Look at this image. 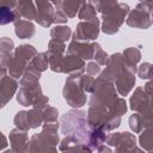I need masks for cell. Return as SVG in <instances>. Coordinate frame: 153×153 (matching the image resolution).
Returning a JSON list of instances; mask_svg holds the SVG:
<instances>
[{"instance_id": "obj_1", "label": "cell", "mask_w": 153, "mask_h": 153, "mask_svg": "<svg viewBox=\"0 0 153 153\" xmlns=\"http://www.w3.org/2000/svg\"><path fill=\"white\" fill-rule=\"evenodd\" d=\"M124 98L117 96L114 82L98 76L91 94L87 112V122L91 128H99L105 131L120 127L121 116L127 111Z\"/></svg>"}, {"instance_id": "obj_2", "label": "cell", "mask_w": 153, "mask_h": 153, "mask_svg": "<svg viewBox=\"0 0 153 153\" xmlns=\"http://www.w3.org/2000/svg\"><path fill=\"white\" fill-rule=\"evenodd\" d=\"M41 73L27 68L20 79V88L17 93V102L24 106H32L42 110L48 105L49 98L42 93L39 86Z\"/></svg>"}, {"instance_id": "obj_3", "label": "cell", "mask_w": 153, "mask_h": 153, "mask_svg": "<svg viewBox=\"0 0 153 153\" xmlns=\"http://www.w3.org/2000/svg\"><path fill=\"white\" fill-rule=\"evenodd\" d=\"M94 10L103 16L102 31L108 35H114L118 31L124 23L126 17L130 12V8L124 2L118 1H91Z\"/></svg>"}, {"instance_id": "obj_4", "label": "cell", "mask_w": 153, "mask_h": 153, "mask_svg": "<svg viewBox=\"0 0 153 153\" xmlns=\"http://www.w3.org/2000/svg\"><path fill=\"white\" fill-rule=\"evenodd\" d=\"M61 131L66 136H73L84 145H88L93 128L87 122V115L82 110H71L61 117Z\"/></svg>"}, {"instance_id": "obj_5", "label": "cell", "mask_w": 153, "mask_h": 153, "mask_svg": "<svg viewBox=\"0 0 153 153\" xmlns=\"http://www.w3.org/2000/svg\"><path fill=\"white\" fill-rule=\"evenodd\" d=\"M129 103L130 109L140 115L143 129L153 128V105L149 94L142 87H137L130 97Z\"/></svg>"}, {"instance_id": "obj_6", "label": "cell", "mask_w": 153, "mask_h": 153, "mask_svg": "<svg viewBox=\"0 0 153 153\" xmlns=\"http://www.w3.org/2000/svg\"><path fill=\"white\" fill-rule=\"evenodd\" d=\"M36 55L37 50L30 44H22L16 48L8 68V74L14 79H19L20 76H23Z\"/></svg>"}, {"instance_id": "obj_7", "label": "cell", "mask_w": 153, "mask_h": 153, "mask_svg": "<svg viewBox=\"0 0 153 153\" xmlns=\"http://www.w3.org/2000/svg\"><path fill=\"white\" fill-rule=\"evenodd\" d=\"M57 133L42 130V133L32 135L29 145V153H57Z\"/></svg>"}, {"instance_id": "obj_8", "label": "cell", "mask_w": 153, "mask_h": 153, "mask_svg": "<svg viewBox=\"0 0 153 153\" xmlns=\"http://www.w3.org/2000/svg\"><path fill=\"white\" fill-rule=\"evenodd\" d=\"M63 98L72 108H81L86 104V92L80 85L79 76H68L63 87Z\"/></svg>"}, {"instance_id": "obj_9", "label": "cell", "mask_w": 153, "mask_h": 153, "mask_svg": "<svg viewBox=\"0 0 153 153\" xmlns=\"http://www.w3.org/2000/svg\"><path fill=\"white\" fill-rule=\"evenodd\" d=\"M106 143L110 147H115V152L117 153H135L139 148L136 146V139L133 134L124 133H114L108 135Z\"/></svg>"}, {"instance_id": "obj_10", "label": "cell", "mask_w": 153, "mask_h": 153, "mask_svg": "<svg viewBox=\"0 0 153 153\" xmlns=\"http://www.w3.org/2000/svg\"><path fill=\"white\" fill-rule=\"evenodd\" d=\"M99 35V19L96 18L92 22H80L73 35V39L78 42L93 41Z\"/></svg>"}, {"instance_id": "obj_11", "label": "cell", "mask_w": 153, "mask_h": 153, "mask_svg": "<svg viewBox=\"0 0 153 153\" xmlns=\"http://www.w3.org/2000/svg\"><path fill=\"white\" fill-rule=\"evenodd\" d=\"M135 85V74L124 65L117 73L115 79V86L120 96H127Z\"/></svg>"}, {"instance_id": "obj_12", "label": "cell", "mask_w": 153, "mask_h": 153, "mask_svg": "<svg viewBox=\"0 0 153 153\" xmlns=\"http://www.w3.org/2000/svg\"><path fill=\"white\" fill-rule=\"evenodd\" d=\"M126 23H127V25H129L131 27L146 30L152 25L151 13L147 12L146 10L141 8L140 6H136L134 10H130V12L128 13Z\"/></svg>"}, {"instance_id": "obj_13", "label": "cell", "mask_w": 153, "mask_h": 153, "mask_svg": "<svg viewBox=\"0 0 153 153\" xmlns=\"http://www.w3.org/2000/svg\"><path fill=\"white\" fill-rule=\"evenodd\" d=\"M35 4H36V7H37L36 22L39 25H42L44 27H48L53 23H55L56 8L54 7L53 2H49V1H37Z\"/></svg>"}, {"instance_id": "obj_14", "label": "cell", "mask_w": 153, "mask_h": 153, "mask_svg": "<svg viewBox=\"0 0 153 153\" xmlns=\"http://www.w3.org/2000/svg\"><path fill=\"white\" fill-rule=\"evenodd\" d=\"M85 62L82 59L75 55H66L62 61L61 73H67L69 76H80L85 71Z\"/></svg>"}, {"instance_id": "obj_15", "label": "cell", "mask_w": 153, "mask_h": 153, "mask_svg": "<svg viewBox=\"0 0 153 153\" xmlns=\"http://www.w3.org/2000/svg\"><path fill=\"white\" fill-rule=\"evenodd\" d=\"M94 49H96V43L78 42L73 39L67 48V53L71 55H75L82 60H91L94 56Z\"/></svg>"}, {"instance_id": "obj_16", "label": "cell", "mask_w": 153, "mask_h": 153, "mask_svg": "<svg viewBox=\"0 0 153 153\" xmlns=\"http://www.w3.org/2000/svg\"><path fill=\"white\" fill-rule=\"evenodd\" d=\"M8 139L11 142V149H13L16 153H29L30 141H29L27 131L14 128L11 130Z\"/></svg>"}, {"instance_id": "obj_17", "label": "cell", "mask_w": 153, "mask_h": 153, "mask_svg": "<svg viewBox=\"0 0 153 153\" xmlns=\"http://www.w3.org/2000/svg\"><path fill=\"white\" fill-rule=\"evenodd\" d=\"M18 88V82L11 75H5L0 81V98H1V108H4L13 97Z\"/></svg>"}, {"instance_id": "obj_18", "label": "cell", "mask_w": 153, "mask_h": 153, "mask_svg": "<svg viewBox=\"0 0 153 153\" xmlns=\"http://www.w3.org/2000/svg\"><path fill=\"white\" fill-rule=\"evenodd\" d=\"M18 19H20L22 17L26 18V20H36L37 17V7L36 4L32 1H18L16 8H14Z\"/></svg>"}, {"instance_id": "obj_19", "label": "cell", "mask_w": 153, "mask_h": 153, "mask_svg": "<svg viewBox=\"0 0 153 153\" xmlns=\"http://www.w3.org/2000/svg\"><path fill=\"white\" fill-rule=\"evenodd\" d=\"M122 56H123V60H124V63L126 66L135 74L137 73V63L139 61L141 60V53L137 48H134V47H129L127 48L123 53H122Z\"/></svg>"}, {"instance_id": "obj_20", "label": "cell", "mask_w": 153, "mask_h": 153, "mask_svg": "<svg viewBox=\"0 0 153 153\" xmlns=\"http://www.w3.org/2000/svg\"><path fill=\"white\" fill-rule=\"evenodd\" d=\"M14 32L20 39L31 38L35 35V25L26 19H18L14 22Z\"/></svg>"}, {"instance_id": "obj_21", "label": "cell", "mask_w": 153, "mask_h": 153, "mask_svg": "<svg viewBox=\"0 0 153 153\" xmlns=\"http://www.w3.org/2000/svg\"><path fill=\"white\" fill-rule=\"evenodd\" d=\"M53 5L61 10L68 18H73L76 16V12H79L81 1H53Z\"/></svg>"}, {"instance_id": "obj_22", "label": "cell", "mask_w": 153, "mask_h": 153, "mask_svg": "<svg viewBox=\"0 0 153 153\" xmlns=\"http://www.w3.org/2000/svg\"><path fill=\"white\" fill-rule=\"evenodd\" d=\"M71 35H72V30H71L69 26H66V25H57V26H54L50 30L51 39L60 41V42H63V43H66L71 38Z\"/></svg>"}, {"instance_id": "obj_23", "label": "cell", "mask_w": 153, "mask_h": 153, "mask_svg": "<svg viewBox=\"0 0 153 153\" xmlns=\"http://www.w3.org/2000/svg\"><path fill=\"white\" fill-rule=\"evenodd\" d=\"M78 18L85 22H92L97 18L96 16V10L93 7V5L91 4V1H82L81 6L79 8L78 12Z\"/></svg>"}, {"instance_id": "obj_24", "label": "cell", "mask_w": 153, "mask_h": 153, "mask_svg": "<svg viewBox=\"0 0 153 153\" xmlns=\"http://www.w3.org/2000/svg\"><path fill=\"white\" fill-rule=\"evenodd\" d=\"M49 67V59H48V55L47 53H38L31 61L29 68L30 69H33L38 73H42L44 72L47 68Z\"/></svg>"}, {"instance_id": "obj_25", "label": "cell", "mask_w": 153, "mask_h": 153, "mask_svg": "<svg viewBox=\"0 0 153 153\" xmlns=\"http://www.w3.org/2000/svg\"><path fill=\"white\" fill-rule=\"evenodd\" d=\"M16 7H11V6H7V5H4L1 4V11H0V17H1V25H5V24H8L11 22H16L18 20V17H17V13L14 11Z\"/></svg>"}, {"instance_id": "obj_26", "label": "cell", "mask_w": 153, "mask_h": 153, "mask_svg": "<svg viewBox=\"0 0 153 153\" xmlns=\"http://www.w3.org/2000/svg\"><path fill=\"white\" fill-rule=\"evenodd\" d=\"M139 142L143 151H148V152L153 151V128L145 129L140 134Z\"/></svg>"}, {"instance_id": "obj_27", "label": "cell", "mask_w": 153, "mask_h": 153, "mask_svg": "<svg viewBox=\"0 0 153 153\" xmlns=\"http://www.w3.org/2000/svg\"><path fill=\"white\" fill-rule=\"evenodd\" d=\"M13 122L16 124V128L20 129V130H24V131H27L31 127H30V123H29V118H27V111L25 110H22V111H18L13 118Z\"/></svg>"}, {"instance_id": "obj_28", "label": "cell", "mask_w": 153, "mask_h": 153, "mask_svg": "<svg viewBox=\"0 0 153 153\" xmlns=\"http://www.w3.org/2000/svg\"><path fill=\"white\" fill-rule=\"evenodd\" d=\"M27 118H29V123H30L31 128H37V127L42 126L44 122L42 111L36 108H32L27 111Z\"/></svg>"}, {"instance_id": "obj_29", "label": "cell", "mask_w": 153, "mask_h": 153, "mask_svg": "<svg viewBox=\"0 0 153 153\" xmlns=\"http://www.w3.org/2000/svg\"><path fill=\"white\" fill-rule=\"evenodd\" d=\"M42 115H43V120L44 123H53V122H57V117H59V112L55 108L47 105L45 108H43L42 110Z\"/></svg>"}, {"instance_id": "obj_30", "label": "cell", "mask_w": 153, "mask_h": 153, "mask_svg": "<svg viewBox=\"0 0 153 153\" xmlns=\"http://www.w3.org/2000/svg\"><path fill=\"white\" fill-rule=\"evenodd\" d=\"M65 50H66V44L63 42L50 39L48 43V50L45 53L47 54H61V55H63Z\"/></svg>"}, {"instance_id": "obj_31", "label": "cell", "mask_w": 153, "mask_h": 153, "mask_svg": "<svg viewBox=\"0 0 153 153\" xmlns=\"http://www.w3.org/2000/svg\"><path fill=\"white\" fill-rule=\"evenodd\" d=\"M79 80H80V85L81 87L84 88L85 92H91L93 91L94 88V82H96V79L91 75H80L79 76Z\"/></svg>"}, {"instance_id": "obj_32", "label": "cell", "mask_w": 153, "mask_h": 153, "mask_svg": "<svg viewBox=\"0 0 153 153\" xmlns=\"http://www.w3.org/2000/svg\"><path fill=\"white\" fill-rule=\"evenodd\" d=\"M129 126H130V128H131V130L134 133H141L143 130L142 121H141V117H140V115L137 112L133 114L129 117Z\"/></svg>"}, {"instance_id": "obj_33", "label": "cell", "mask_w": 153, "mask_h": 153, "mask_svg": "<svg viewBox=\"0 0 153 153\" xmlns=\"http://www.w3.org/2000/svg\"><path fill=\"white\" fill-rule=\"evenodd\" d=\"M93 59L97 61V63H98L99 66L106 65V62H108V60H109L108 54L102 49V47H100L98 43H96V49H94V56H93Z\"/></svg>"}, {"instance_id": "obj_34", "label": "cell", "mask_w": 153, "mask_h": 153, "mask_svg": "<svg viewBox=\"0 0 153 153\" xmlns=\"http://www.w3.org/2000/svg\"><path fill=\"white\" fill-rule=\"evenodd\" d=\"M14 48V43L11 38L8 37H2L0 41V51L1 55H6V54H11L12 50Z\"/></svg>"}, {"instance_id": "obj_35", "label": "cell", "mask_w": 153, "mask_h": 153, "mask_svg": "<svg viewBox=\"0 0 153 153\" xmlns=\"http://www.w3.org/2000/svg\"><path fill=\"white\" fill-rule=\"evenodd\" d=\"M151 68H152V63L149 62H143L137 67V75L141 79H149V74H151Z\"/></svg>"}, {"instance_id": "obj_36", "label": "cell", "mask_w": 153, "mask_h": 153, "mask_svg": "<svg viewBox=\"0 0 153 153\" xmlns=\"http://www.w3.org/2000/svg\"><path fill=\"white\" fill-rule=\"evenodd\" d=\"M62 153H91V149L84 143H78L74 147H72L71 149H67Z\"/></svg>"}, {"instance_id": "obj_37", "label": "cell", "mask_w": 153, "mask_h": 153, "mask_svg": "<svg viewBox=\"0 0 153 153\" xmlns=\"http://www.w3.org/2000/svg\"><path fill=\"white\" fill-rule=\"evenodd\" d=\"M86 72L88 75H96L100 72V66L97 63V62H88L87 66H86Z\"/></svg>"}, {"instance_id": "obj_38", "label": "cell", "mask_w": 153, "mask_h": 153, "mask_svg": "<svg viewBox=\"0 0 153 153\" xmlns=\"http://www.w3.org/2000/svg\"><path fill=\"white\" fill-rule=\"evenodd\" d=\"M68 20V17L59 8H56V13H55V23H66Z\"/></svg>"}, {"instance_id": "obj_39", "label": "cell", "mask_w": 153, "mask_h": 153, "mask_svg": "<svg viewBox=\"0 0 153 153\" xmlns=\"http://www.w3.org/2000/svg\"><path fill=\"white\" fill-rule=\"evenodd\" d=\"M98 153H114V152L111 151L110 146H105V145H103L102 147L98 148Z\"/></svg>"}, {"instance_id": "obj_40", "label": "cell", "mask_w": 153, "mask_h": 153, "mask_svg": "<svg viewBox=\"0 0 153 153\" xmlns=\"http://www.w3.org/2000/svg\"><path fill=\"white\" fill-rule=\"evenodd\" d=\"M2 136V145H1V148L4 149L6 146H7V142H6V137H5V135H1Z\"/></svg>"}, {"instance_id": "obj_41", "label": "cell", "mask_w": 153, "mask_h": 153, "mask_svg": "<svg viewBox=\"0 0 153 153\" xmlns=\"http://www.w3.org/2000/svg\"><path fill=\"white\" fill-rule=\"evenodd\" d=\"M149 79H151V81H153V65H152V68H151V74H149Z\"/></svg>"}, {"instance_id": "obj_42", "label": "cell", "mask_w": 153, "mask_h": 153, "mask_svg": "<svg viewBox=\"0 0 153 153\" xmlns=\"http://www.w3.org/2000/svg\"><path fill=\"white\" fill-rule=\"evenodd\" d=\"M2 153H16L13 149H7V151H4Z\"/></svg>"}, {"instance_id": "obj_43", "label": "cell", "mask_w": 153, "mask_h": 153, "mask_svg": "<svg viewBox=\"0 0 153 153\" xmlns=\"http://www.w3.org/2000/svg\"><path fill=\"white\" fill-rule=\"evenodd\" d=\"M135 153H145V151H143V149H141V148H137Z\"/></svg>"}, {"instance_id": "obj_44", "label": "cell", "mask_w": 153, "mask_h": 153, "mask_svg": "<svg viewBox=\"0 0 153 153\" xmlns=\"http://www.w3.org/2000/svg\"><path fill=\"white\" fill-rule=\"evenodd\" d=\"M151 97V102H152V105H153V96H149Z\"/></svg>"}, {"instance_id": "obj_45", "label": "cell", "mask_w": 153, "mask_h": 153, "mask_svg": "<svg viewBox=\"0 0 153 153\" xmlns=\"http://www.w3.org/2000/svg\"><path fill=\"white\" fill-rule=\"evenodd\" d=\"M151 18H152V23H153V12L151 13Z\"/></svg>"}, {"instance_id": "obj_46", "label": "cell", "mask_w": 153, "mask_h": 153, "mask_svg": "<svg viewBox=\"0 0 153 153\" xmlns=\"http://www.w3.org/2000/svg\"><path fill=\"white\" fill-rule=\"evenodd\" d=\"M149 153H153V151H151V152H149Z\"/></svg>"}]
</instances>
